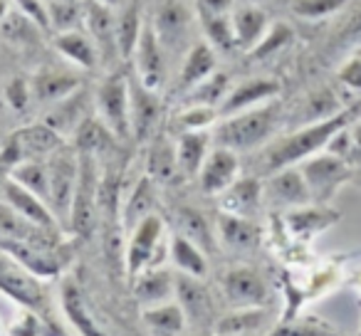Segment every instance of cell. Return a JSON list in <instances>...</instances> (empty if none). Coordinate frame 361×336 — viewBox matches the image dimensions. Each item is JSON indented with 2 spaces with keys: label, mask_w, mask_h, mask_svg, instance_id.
I'll return each instance as SVG.
<instances>
[{
  "label": "cell",
  "mask_w": 361,
  "mask_h": 336,
  "mask_svg": "<svg viewBox=\"0 0 361 336\" xmlns=\"http://www.w3.org/2000/svg\"><path fill=\"white\" fill-rule=\"evenodd\" d=\"M116 136L109 131V126L99 119H85V124L75 131V149L80 154H90V156H99L106 154L114 144Z\"/></svg>",
  "instance_id": "32"
},
{
  "label": "cell",
  "mask_w": 361,
  "mask_h": 336,
  "mask_svg": "<svg viewBox=\"0 0 361 336\" xmlns=\"http://www.w3.org/2000/svg\"><path fill=\"white\" fill-rule=\"evenodd\" d=\"M176 292V275L166 270H151L139 275V282L134 287V294L141 304H149V306H159L166 304L171 294Z\"/></svg>",
  "instance_id": "26"
},
{
  "label": "cell",
  "mask_w": 361,
  "mask_h": 336,
  "mask_svg": "<svg viewBox=\"0 0 361 336\" xmlns=\"http://www.w3.org/2000/svg\"><path fill=\"white\" fill-rule=\"evenodd\" d=\"M216 116V106H191L186 114L180 116V124L186 126L188 131H198L206 124H211Z\"/></svg>",
  "instance_id": "45"
},
{
  "label": "cell",
  "mask_w": 361,
  "mask_h": 336,
  "mask_svg": "<svg viewBox=\"0 0 361 336\" xmlns=\"http://www.w3.org/2000/svg\"><path fill=\"white\" fill-rule=\"evenodd\" d=\"M171 257H173L178 272H183V275L206 277V272H208L206 252L193 245L191 240H186L183 235H176L173 240H171Z\"/></svg>",
  "instance_id": "36"
},
{
  "label": "cell",
  "mask_w": 361,
  "mask_h": 336,
  "mask_svg": "<svg viewBox=\"0 0 361 336\" xmlns=\"http://www.w3.org/2000/svg\"><path fill=\"white\" fill-rule=\"evenodd\" d=\"M176 218V225H178V235H183L186 240H191L196 247H201L203 252H211L213 250V230H211V223L206 220L201 211L196 208H176L173 213Z\"/></svg>",
  "instance_id": "27"
},
{
  "label": "cell",
  "mask_w": 361,
  "mask_h": 336,
  "mask_svg": "<svg viewBox=\"0 0 361 336\" xmlns=\"http://www.w3.org/2000/svg\"><path fill=\"white\" fill-rule=\"evenodd\" d=\"M277 89H280V87H277V82H272V80L243 82L240 87H235V89L226 97V101H223V106H221V114L233 116V114H240V111H245V109H252V106L260 104V101L275 97Z\"/></svg>",
  "instance_id": "19"
},
{
  "label": "cell",
  "mask_w": 361,
  "mask_h": 336,
  "mask_svg": "<svg viewBox=\"0 0 361 336\" xmlns=\"http://www.w3.org/2000/svg\"><path fill=\"white\" fill-rule=\"evenodd\" d=\"M243 3H250V6H255V3H260V0H243Z\"/></svg>",
  "instance_id": "54"
},
{
  "label": "cell",
  "mask_w": 361,
  "mask_h": 336,
  "mask_svg": "<svg viewBox=\"0 0 361 336\" xmlns=\"http://www.w3.org/2000/svg\"><path fill=\"white\" fill-rule=\"evenodd\" d=\"M57 50L82 67H94L97 55H99V50L94 47V42L87 40V37L80 35L77 30L62 32V35L57 37Z\"/></svg>",
  "instance_id": "39"
},
{
  "label": "cell",
  "mask_w": 361,
  "mask_h": 336,
  "mask_svg": "<svg viewBox=\"0 0 361 336\" xmlns=\"http://www.w3.org/2000/svg\"><path fill=\"white\" fill-rule=\"evenodd\" d=\"M80 18V3H62V0H55L50 11V23L55 27H60L62 32H70V27L77 23Z\"/></svg>",
  "instance_id": "43"
},
{
  "label": "cell",
  "mask_w": 361,
  "mask_h": 336,
  "mask_svg": "<svg viewBox=\"0 0 361 336\" xmlns=\"http://www.w3.org/2000/svg\"><path fill=\"white\" fill-rule=\"evenodd\" d=\"M62 3H82V0H62Z\"/></svg>",
  "instance_id": "55"
},
{
  "label": "cell",
  "mask_w": 361,
  "mask_h": 336,
  "mask_svg": "<svg viewBox=\"0 0 361 336\" xmlns=\"http://www.w3.org/2000/svg\"><path fill=\"white\" fill-rule=\"evenodd\" d=\"M178 173L180 176H196L208 156V136L203 131H188L178 141Z\"/></svg>",
  "instance_id": "31"
},
{
  "label": "cell",
  "mask_w": 361,
  "mask_h": 336,
  "mask_svg": "<svg viewBox=\"0 0 361 336\" xmlns=\"http://www.w3.org/2000/svg\"><path fill=\"white\" fill-rule=\"evenodd\" d=\"M18 6H20V11L25 13L32 23H37L40 27L50 25V13L40 6V0H18Z\"/></svg>",
  "instance_id": "48"
},
{
  "label": "cell",
  "mask_w": 361,
  "mask_h": 336,
  "mask_svg": "<svg viewBox=\"0 0 361 336\" xmlns=\"http://www.w3.org/2000/svg\"><path fill=\"white\" fill-rule=\"evenodd\" d=\"M85 23L90 27L92 37L97 40V50L116 52V15L109 6H102L97 0L87 3Z\"/></svg>",
  "instance_id": "24"
},
{
  "label": "cell",
  "mask_w": 361,
  "mask_h": 336,
  "mask_svg": "<svg viewBox=\"0 0 361 336\" xmlns=\"http://www.w3.org/2000/svg\"><path fill=\"white\" fill-rule=\"evenodd\" d=\"M87 109H90V101H87V92L85 89H77L72 92L70 97L65 99L55 101V109L45 116V124L50 129H55L60 136H67V134H75L87 116Z\"/></svg>",
  "instance_id": "17"
},
{
  "label": "cell",
  "mask_w": 361,
  "mask_h": 336,
  "mask_svg": "<svg viewBox=\"0 0 361 336\" xmlns=\"http://www.w3.org/2000/svg\"><path fill=\"white\" fill-rule=\"evenodd\" d=\"M188 23H191V15L183 6H180L178 0H169L164 3L156 15V23H154V30H156V37L164 47H171V45H178V42L186 40L188 35Z\"/></svg>",
  "instance_id": "18"
},
{
  "label": "cell",
  "mask_w": 361,
  "mask_h": 336,
  "mask_svg": "<svg viewBox=\"0 0 361 336\" xmlns=\"http://www.w3.org/2000/svg\"><path fill=\"white\" fill-rule=\"evenodd\" d=\"M238 154L231 149H223L218 146L216 151L206 156L201 166V173H198V181H201V188L203 193H223L235 183V176H238Z\"/></svg>",
  "instance_id": "12"
},
{
  "label": "cell",
  "mask_w": 361,
  "mask_h": 336,
  "mask_svg": "<svg viewBox=\"0 0 361 336\" xmlns=\"http://www.w3.org/2000/svg\"><path fill=\"white\" fill-rule=\"evenodd\" d=\"M218 230H221V240L233 250H250L260 242V230L250 218L223 213L218 220Z\"/></svg>",
  "instance_id": "28"
},
{
  "label": "cell",
  "mask_w": 361,
  "mask_h": 336,
  "mask_svg": "<svg viewBox=\"0 0 361 336\" xmlns=\"http://www.w3.org/2000/svg\"><path fill=\"white\" fill-rule=\"evenodd\" d=\"M0 250H6L11 257H16L25 270H30L37 277H52L62 267V260L55 255L57 250H42V247L18 240H0Z\"/></svg>",
  "instance_id": "16"
},
{
  "label": "cell",
  "mask_w": 361,
  "mask_h": 336,
  "mask_svg": "<svg viewBox=\"0 0 361 336\" xmlns=\"http://www.w3.org/2000/svg\"><path fill=\"white\" fill-rule=\"evenodd\" d=\"M97 3H102V6H109V8H121V6H126V0H97Z\"/></svg>",
  "instance_id": "53"
},
{
  "label": "cell",
  "mask_w": 361,
  "mask_h": 336,
  "mask_svg": "<svg viewBox=\"0 0 361 336\" xmlns=\"http://www.w3.org/2000/svg\"><path fill=\"white\" fill-rule=\"evenodd\" d=\"M290 37H292V32L287 30L285 25H277L275 30L270 32V35L265 37V40H260V45H257V50H255V55L257 57H265V55H270L272 50H280L285 42H290Z\"/></svg>",
  "instance_id": "47"
},
{
  "label": "cell",
  "mask_w": 361,
  "mask_h": 336,
  "mask_svg": "<svg viewBox=\"0 0 361 336\" xmlns=\"http://www.w3.org/2000/svg\"><path fill=\"white\" fill-rule=\"evenodd\" d=\"M11 168H8V166L6 163H3V161H0V188H3V183H6L8 181V178H11Z\"/></svg>",
  "instance_id": "52"
},
{
  "label": "cell",
  "mask_w": 361,
  "mask_h": 336,
  "mask_svg": "<svg viewBox=\"0 0 361 336\" xmlns=\"http://www.w3.org/2000/svg\"><path fill=\"white\" fill-rule=\"evenodd\" d=\"M146 173L156 183H171L178 176V154L166 136H154L146 158Z\"/></svg>",
  "instance_id": "23"
},
{
  "label": "cell",
  "mask_w": 361,
  "mask_h": 336,
  "mask_svg": "<svg viewBox=\"0 0 361 336\" xmlns=\"http://www.w3.org/2000/svg\"><path fill=\"white\" fill-rule=\"evenodd\" d=\"M260 196H262L260 181H255V178L235 181L228 191H223V198H221L223 213H228V216L250 218L252 213L257 211Z\"/></svg>",
  "instance_id": "25"
},
{
  "label": "cell",
  "mask_w": 361,
  "mask_h": 336,
  "mask_svg": "<svg viewBox=\"0 0 361 336\" xmlns=\"http://www.w3.org/2000/svg\"><path fill=\"white\" fill-rule=\"evenodd\" d=\"M346 119H349L346 114H334V116H329V119L310 124L297 131V134L277 141V144L270 146V151H267V158H265L267 168H270V171H282V168H290L297 161L317 154L322 146H329V141L334 139L336 131H341L346 126Z\"/></svg>",
  "instance_id": "1"
},
{
  "label": "cell",
  "mask_w": 361,
  "mask_h": 336,
  "mask_svg": "<svg viewBox=\"0 0 361 336\" xmlns=\"http://www.w3.org/2000/svg\"><path fill=\"white\" fill-rule=\"evenodd\" d=\"M341 80L351 87H361V60H351L349 65L341 70Z\"/></svg>",
  "instance_id": "50"
},
{
  "label": "cell",
  "mask_w": 361,
  "mask_h": 336,
  "mask_svg": "<svg viewBox=\"0 0 361 336\" xmlns=\"http://www.w3.org/2000/svg\"><path fill=\"white\" fill-rule=\"evenodd\" d=\"M161 232H164V223H161V218L154 216V213H151L149 218H144V220L134 228L129 250H126V270H129L131 277L141 275V272L151 265L156 247H159Z\"/></svg>",
  "instance_id": "10"
},
{
  "label": "cell",
  "mask_w": 361,
  "mask_h": 336,
  "mask_svg": "<svg viewBox=\"0 0 361 336\" xmlns=\"http://www.w3.org/2000/svg\"><path fill=\"white\" fill-rule=\"evenodd\" d=\"M80 89V80L67 72H42L32 82V94L40 101H60Z\"/></svg>",
  "instance_id": "33"
},
{
  "label": "cell",
  "mask_w": 361,
  "mask_h": 336,
  "mask_svg": "<svg viewBox=\"0 0 361 336\" xmlns=\"http://www.w3.org/2000/svg\"><path fill=\"white\" fill-rule=\"evenodd\" d=\"M351 151L361 156V126H356V131L351 134Z\"/></svg>",
  "instance_id": "51"
},
{
  "label": "cell",
  "mask_w": 361,
  "mask_h": 336,
  "mask_svg": "<svg viewBox=\"0 0 361 336\" xmlns=\"http://www.w3.org/2000/svg\"><path fill=\"white\" fill-rule=\"evenodd\" d=\"M270 336H336L331 329L319 324H310V321H292V324H282L272 329Z\"/></svg>",
  "instance_id": "44"
},
{
  "label": "cell",
  "mask_w": 361,
  "mask_h": 336,
  "mask_svg": "<svg viewBox=\"0 0 361 336\" xmlns=\"http://www.w3.org/2000/svg\"><path fill=\"white\" fill-rule=\"evenodd\" d=\"M102 109V121L109 126L116 139H129L131 134V101H129V80L121 75H111L102 82L97 92Z\"/></svg>",
  "instance_id": "5"
},
{
  "label": "cell",
  "mask_w": 361,
  "mask_h": 336,
  "mask_svg": "<svg viewBox=\"0 0 361 336\" xmlns=\"http://www.w3.org/2000/svg\"><path fill=\"white\" fill-rule=\"evenodd\" d=\"M13 141L18 144L23 154V161H42V158H50L55 151L62 149V136L57 134L55 129L42 121V124H32L20 129Z\"/></svg>",
  "instance_id": "15"
},
{
  "label": "cell",
  "mask_w": 361,
  "mask_h": 336,
  "mask_svg": "<svg viewBox=\"0 0 361 336\" xmlns=\"http://www.w3.org/2000/svg\"><path fill=\"white\" fill-rule=\"evenodd\" d=\"M80 154V151H77ZM99 211V171H97V156L80 154V178H77L75 201L70 211V228L82 237H90L97 225Z\"/></svg>",
  "instance_id": "3"
},
{
  "label": "cell",
  "mask_w": 361,
  "mask_h": 336,
  "mask_svg": "<svg viewBox=\"0 0 361 336\" xmlns=\"http://www.w3.org/2000/svg\"><path fill=\"white\" fill-rule=\"evenodd\" d=\"M223 294H226L228 304L238 306V309H252V306H265L267 285L262 275L252 267H235L223 277Z\"/></svg>",
  "instance_id": "7"
},
{
  "label": "cell",
  "mask_w": 361,
  "mask_h": 336,
  "mask_svg": "<svg viewBox=\"0 0 361 336\" xmlns=\"http://www.w3.org/2000/svg\"><path fill=\"white\" fill-rule=\"evenodd\" d=\"M144 18H141L139 3H129L121 11V15H116V50L121 57H131L139 45V37L144 32Z\"/></svg>",
  "instance_id": "30"
},
{
  "label": "cell",
  "mask_w": 361,
  "mask_h": 336,
  "mask_svg": "<svg viewBox=\"0 0 361 336\" xmlns=\"http://www.w3.org/2000/svg\"><path fill=\"white\" fill-rule=\"evenodd\" d=\"M136 70H139V82L149 89L159 92V87L166 80V62H164V45L156 37L154 25L146 23L144 32L139 37V45H136Z\"/></svg>",
  "instance_id": "9"
},
{
  "label": "cell",
  "mask_w": 361,
  "mask_h": 336,
  "mask_svg": "<svg viewBox=\"0 0 361 336\" xmlns=\"http://www.w3.org/2000/svg\"><path fill=\"white\" fill-rule=\"evenodd\" d=\"M270 321L265 306H252V309H238L221 316L216 321V336H255Z\"/></svg>",
  "instance_id": "22"
},
{
  "label": "cell",
  "mask_w": 361,
  "mask_h": 336,
  "mask_svg": "<svg viewBox=\"0 0 361 336\" xmlns=\"http://www.w3.org/2000/svg\"><path fill=\"white\" fill-rule=\"evenodd\" d=\"M129 101H131V134L139 141L154 134L156 121L161 114L159 94L149 87H144L139 80L129 82Z\"/></svg>",
  "instance_id": "13"
},
{
  "label": "cell",
  "mask_w": 361,
  "mask_h": 336,
  "mask_svg": "<svg viewBox=\"0 0 361 336\" xmlns=\"http://www.w3.org/2000/svg\"><path fill=\"white\" fill-rule=\"evenodd\" d=\"M0 292H6L11 299L20 301L25 306H42L45 292L37 277L30 270L20 265L16 257H11L6 250H0Z\"/></svg>",
  "instance_id": "6"
},
{
  "label": "cell",
  "mask_w": 361,
  "mask_h": 336,
  "mask_svg": "<svg viewBox=\"0 0 361 336\" xmlns=\"http://www.w3.org/2000/svg\"><path fill=\"white\" fill-rule=\"evenodd\" d=\"M344 3L346 0H292V13L307 20H319L344 8Z\"/></svg>",
  "instance_id": "42"
},
{
  "label": "cell",
  "mask_w": 361,
  "mask_h": 336,
  "mask_svg": "<svg viewBox=\"0 0 361 336\" xmlns=\"http://www.w3.org/2000/svg\"><path fill=\"white\" fill-rule=\"evenodd\" d=\"M203 23H206L208 37H211V42L218 47V50L231 52L233 47H238L231 15H208V13H203Z\"/></svg>",
  "instance_id": "40"
},
{
  "label": "cell",
  "mask_w": 361,
  "mask_h": 336,
  "mask_svg": "<svg viewBox=\"0 0 361 336\" xmlns=\"http://www.w3.org/2000/svg\"><path fill=\"white\" fill-rule=\"evenodd\" d=\"M228 89V77L226 75H211L208 80H203L201 85L193 89L191 94V106H216V101H221L226 97Z\"/></svg>",
  "instance_id": "41"
},
{
  "label": "cell",
  "mask_w": 361,
  "mask_h": 336,
  "mask_svg": "<svg viewBox=\"0 0 361 336\" xmlns=\"http://www.w3.org/2000/svg\"><path fill=\"white\" fill-rule=\"evenodd\" d=\"M151 178L144 176L136 183L134 193L129 196L124 208V225L126 228H136L144 218H149L154 213V186H151Z\"/></svg>",
  "instance_id": "38"
},
{
  "label": "cell",
  "mask_w": 361,
  "mask_h": 336,
  "mask_svg": "<svg viewBox=\"0 0 361 336\" xmlns=\"http://www.w3.org/2000/svg\"><path fill=\"white\" fill-rule=\"evenodd\" d=\"M277 124V104L252 106L240 114H233L216 129L218 146L231 151H245L262 144Z\"/></svg>",
  "instance_id": "2"
},
{
  "label": "cell",
  "mask_w": 361,
  "mask_h": 336,
  "mask_svg": "<svg viewBox=\"0 0 361 336\" xmlns=\"http://www.w3.org/2000/svg\"><path fill=\"white\" fill-rule=\"evenodd\" d=\"M0 193H3V201H6L13 211L20 213L25 220L35 223V225L45 228V230H57V218H55V213H52V208L47 206L42 198H37L35 193L25 191L20 183L8 178V181L3 183V188H0Z\"/></svg>",
  "instance_id": "11"
},
{
  "label": "cell",
  "mask_w": 361,
  "mask_h": 336,
  "mask_svg": "<svg viewBox=\"0 0 361 336\" xmlns=\"http://www.w3.org/2000/svg\"><path fill=\"white\" fill-rule=\"evenodd\" d=\"M62 309H65L67 319L77 326L82 336H104L94 319H92L90 309H87L85 299H82L80 290L75 285H65L62 287Z\"/></svg>",
  "instance_id": "34"
},
{
  "label": "cell",
  "mask_w": 361,
  "mask_h": 336,
  "mask_svg": "<svg viewBox=\"0 0 361 336\" xmlns=\"http://www.w3.org/2000/svg\"><path fill=\"white\" fill-rule=\"evenodd\" d=\"M213 70H216V55H213L211 47L206 42L193 45L191 52L186 55L183 70H180V89L198 87L203 80H208L213 75Z\"/></svg>",
  "instance_id": "29"
},
{
  "label": "cell",
  "mask_w": 361,
  "mask_h": 336,
  "mask_svg": "<svg viewBox=\"0 0 361 336\" xmlns=\"http://www.w3.org/2000/svg\"><path fill=\"white\" fill-rule=\"evenodd\" d=\"M267 193H270L272 201L282 203V206H305L312 198L302 171H297L292 166L282 168V171H275V176L267 183Z\"/></svg>",
  "instance_id": "20"
},
{
  "label": "cell",
  "mask_w": 361,
  "mask_h": 336,
  "mask_svg": "<svg viewBox=\"0 0 361 336\" xmlns=\"http://www.w3.org/2000/svg\"><path fill=\"white\" fill-rule=\"evenodd\" d=\"M302 176H305L307 186H310L312 196H329L346 176V166L339 156H317V158L307 161L305 168H302Z\"/></svg>",
  "instance_id": "14"
},
{
  "label": "cell",
  "mask_w": 361,
  "mask_h": 336,
  "mask_svg": "<svg viewBox=\"0 0 361 336\" xmlns=\"http://www.w3.org/2000/svg\"><path fill=\"white\" fill-rule=\"evenodd\" d=\"M30 94H32V89L27 87V82H25V80H13L11 85H8V89H6L8 104H11L16 111H23V109H25L27 101H30Z\"/></svg>",
  "instance_id": "46"
},
{
  "label": "cell",
  "mask_w": 361,
  "mask_h": 336,
  "mask_svg": "<svg viewBox=\"0 0 361 336\" xmlns=\"http://www.w3.org/2000/svg\"><path fill=\"white\" fill-rule=\"evenodd\" d=\"M176 299H178V306L186 314V321L198 326H206L213 321L216 311H213V297L208 292V287L201 282V277L193 275H183L178 272L176 275Z\"/></svg>",
  "instance_id": "8"
},
{
  "label": "cell",
  "mask_w": 361,
  "mask_h": 336,
  "mask_svg": "<svg viewBox=\"0 0 361 336\" xmlns=\"http://www.w3.org/2000/svg\"><path fill=\"white\" fill-rule=\"evenodd\" d=\"M201 11L208 15H228L233 11V0H201Z\"/></svg>",
  "instance_id": "49"
},
{
  "label": "cell",
  "mask_w": 361,
  "mask_h": 336,
  "mask_svg": "<svg viewBox=\"0 0 361 336\" xmlns=\"http://www.w3.org/2000/svg\"><path fill=\"white\" fill-rule=\"evenodd\" d=\"M144 321L149 329L159 331L161 336H176L186 326V314H183V309L176 301V304H159L146 309Z\"/></svg>",
  "instance_id": "37"
},
{
  "label": "cell",
  "mask_w": 361,
  "mask_h": 336,
  "mask_svg": "<svg viewBox=\"0 0 361 336\" xmlns=\"http://www.w3.org/2000/svg\"><path fill=\"white\" fill-rule=\"evenodd\" d=\"M50 173V208L57 220L70 223L72 201H75L77 178H80V154L72 149H60L47 158Z\"/></svg>",
  "instance_id": "4"
},
{
  "label": "cell",
  "mask_w": 361,
  "mask_h": 336,
  "mask_svg": "<svg viewBox=\"0 0 361 336\" xmlns=\"http://www.w3.org/2000/svg\"><path fill=\"white\" fill-rule=\"evenodd\" d=\"M11 178L50 206V173H47L45 161H23L20 166L13 168Z\"/></svg>",
  "instance_id": "35"
},
{
  "label": "cell",
  "mask_w": 361,
  "mask_h": 336,
  "mask_svg": "<svg viewBox=\"0 0 361 336\" xmlns=\"http://www.w3.org/2000/svg\"><path fill=\"white\" fill-rule=\"evenodd\" d=\"M231 20H233V32H235L238 47L250 50V47L260 45L262 35H265V30H267V18L260 8L250 6V3H243L240 8H235Z\"/></svg>",
  "instance_id": "21"
}]
</instances>
